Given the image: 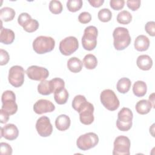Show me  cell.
Segmentation results:
<instances>
[{
  "mask_svg": "<svg viewBox=\"0 0 155 155\" xmlns=\"http://www.w3.org/2000/svg\"><path fill=\"white\" fill-rule=\"evenodd\" d=\"M113 45L116 50H122L126 48L131 42V36L127 28L122 27H116L113 33Z\"/></svg>",
  "mask_w": 155,
  "mask_h": 155,
  "instance_id": "cell-1",
  "label": "cell"
},
{
  "mask_svg": "<svg viewBox=\"0 0 155 155\" xmlns=\"http://www.w3.org/2000/svg\"><path fill=\"white\" fill-rule=\"evenodd\" d=\"M55 46L54 39L50 36H39L33 42V48L38 54H44L53 50Z\"/></svg>",
  "mask_w": 155,
  "mask_h": 155,
  "instance_id": "cell-2",
  "label": "cell"
},
{
  "mask_svg": "<svg viewBox=\"0 0 155 155\" xmlns=\"http://www.w3.org/2000/svg\"><path fill=\"white\" fill-rule=\"evenodd\" d=\"M93 105L87 100L82 102L75 110L79 114V119L82 124L84 125H90L94 121V117Z\"/></svg>",
  "mask_w": 155,
  "mask_h": 155,
  "instance_id": "cell-3",
  "label": "cell"
},
{
  "mask_svg": "<svg viewBox=\"0 0 155 155\" xmlns=\"http://www.w3.org/2000/svg\"><path fill=\"white\" fill-rule=\"evenodd\" d=\"M97 35V29L94 26L90 25L85 28L82 38V45L85 50L91 51L96 48Z\"/></svg>",
  "mask_w": 155,
  "mask_h": 155,
  "instance_id": "cell-4",
  "label": "cell"
},
{
  "mask_svg": "<svg viewBox=\"0 0 155 155\" xmlns=\"http://www.w3.org/2000/svg\"><path fill=\"white\" fill-rule=\"evenodd\" d=\"M133 114L131 110L126 107L122 108L117 114L116 120L117 128L122 131H128L132 127Z\"/></svg>",
  "mask_w": 155,
  "mask_h": 155,
  "instance_id": "cell-5",
  "label": "cell"
},
{
  "mask_svg": "<svg viewBox=\"0 0 155 155\" xmlns=\"http://www.w3.org/2000/svg\"><path fill=\"white\" fill-rule=\"evenodd\" d=\"M100 99L104 107L109 111H114L117 110L120 105L119 101L114 93L110 89L103 90L100 94Z\"/></svg>",
  "mask_w": 155,
  "mask_h": 155,
  "instance_id": "cell-6",
  "label": "cell"
},
{
  "mask_svg": "<svg viewBox=\"0 0 155 155\" xmlns=\"http://www.w3.org/2000/svg\"><path fill=\"white\" fill-rule=\"evenodd\" d=\"M1 108L7 111L10 115L15 114L18 110V105L16 103V95L11 90L3 92L1 97Z\"/></svg>",
  "mask_w": 155,
  "mask_h": 155,
  "instance_id": "cell-7",
  "label": "cell"
},
{
  "mask_svg": "<svg viewBox=\"0 0 155 155\" xmlns=\"http://www.w3.org/2000/svg\"><path fill=\"white\" fill-rule=\"evenodd\" d=\"M99 142L97 135L92 132L80 136L76 140L77 147L81 150L86 151L94 147Z\"/></svg>",
  "mask_w": 155,
  "mask_h": 155,
  "instance_id": "cell-8",
  "label": "cell"
},
{
  "mask_svg": "<svg viewBox=\"0 0 155 155\" xmlns=\"http://www.w3.org/2000/svg\"><path fill=\"white\" fill-rule=\"evenodd\" d=\"M25 71L19 65L12 66L8 71V79L9 83L13 87L18 88L22 85L24 82Z\"/></svg>",
  "mask_w": 155,
  "mask_h": 155,
  "instance_id": "cell-9",
  "label": "cell"
},
{
  "mask_svg": "<svg viewBox=\"0 0 155 155\" xmlns=\"http://www.w3.org/2000/svg\"><path fill=\"white\" fill-rule=\"evenodd\" d=\"M113 145V155H130L131 143L128 137L125 136H117L114 141Z\"/></svg>",
  "mask_w": 155,
  "mask_h": 155,
  "instance_id": "cell-10",
  "label": "cell"
},
{
  "mask_svg": "<svg viewBox=\"0 0 155 155\" xmlns=\"http://www.w3.org/2000/svg\"><path fill=\"white\" fill-rule=\"evenodd\" d=\"M79 47L78 39L74 36H68L63 39L59 43V51L65 56H69L76 51Z\"/></svg>",
  "mask_w": 155,
  "mask_h": 155,
  "instance_id": "cell-11",
  "label": "cell"
},
{
  "mask_svg": "<svg viewBox=\"0 0 155 155\" xmlns=\"http://www.w3.org/2000/svg\"><path fill=\"white\" fill-rule=\"evenodd\" d=\"M26 74L30 79L41 81L45 80L49 76L48 70L46 68L37 65H31L28 67Z\"/></svg>",
  "mask_w": 155,
  "mask_h": 155,
  "instance_id": "cell-12",
  "label": "cell"
},
{
  "mask_svg": "<svg viewBox=\"0 0 155 155\" xmlns=\"http://www.w3.org/2000/svg\"><path fill=\"white\" fill-rule=\"evenodd\" d=\"M36 129L41 137L50 136L53 131V127L50 119L45 116L39 117L36 123Z\"/></svg>",
  "mask_w": 155,
  "mask_h": 155,
  "instance_id": "cell-13",
  "label": "cell"
},
{
  "mask_svg": "<svg viewBox=\"0 0 155 155\" xmlns=\"http://www.w3.org/2000/svg\"><path fill=\"white\" fill-rule=\"evenodd\" d=\"M55 110L54 105L47 99H39L33 105L34 111L38 114L53 112Z\"/></svg>",
  "mask_w": 155,
  "mask_h": 155,
  "instance_id": "cell-14",
  "label": "cell"
},
{
  "mask_svg": "<svg viewBox=\"0 0 155 155\" xmlns=\"http://www.w3.org/2000/svg\"><path fill=\"white\" fill-rule=\"evenodd\" d=\"M19 135L17 127L13 124H8L1 128V137H3L9 140L16 139Z\"/></svg>",
  "mask_w": 155,
  "mask_h": 155,
  "instance_id": "cell-15",
  "label": "cell"
},
{
  "mask_svg": "<svg viewBox=\"0 0 155 155\" xmlns=\"http://www.w3.org/2000/svg\"><path fill=\"white\" fill-rule=\"evenodd\" d=\"M137 67L144 71H147L151 69L153 65V60L150 56L147 54H142L138 56L136 60Z\"/></svg>",
  "mask_w": 155,
  "mask_h": 155,
  "instance_id": "cell-16",
  "label": "cell"
},
{
  "mask_svg": "<svg viewBox=\"0 0 155 155\" xmlns=\"http://www.w3.org/2000/svg\"><path fill=\"white\" fill-rule=\"evenodd\" d=\"M71 120L70 117L66 114H61L55 120L56 128L61 131L68 130L70 126Z\"/></svg>",
  "mask_w": 155,
  "mask_h": 155,
  "instance_id": "cell-17",
  "label": "cell"
},
{
  "mask_svg": "<svg viewBox=\"0 0 155 155\" xmlns=\"http://www.w3.org/2000/svg\"><path fill=\"white\" fill-rule=\"evenodd\" d=\"M134 48L139 51H144L148 50L150 46V40L145 35H139L134 41Z\"/></svg>",
  "mask_w": 155,
  "mask_h": 155,
  "instance_id": "cell-18",
  "label": "cell"
},
{
  "mask_svg": "<svg viewBox=\"0 0 155 155\" xmlns=\"http://www.w3.org/2000/svg\"><path fill=\"white\" fill-rule=\"evenodd\" d=\"M15 35L13 30L1 27L0 42L4 44H11L15 40Z\"/></svg>",
  "mask_w": 155,
  "mask_h": 155,
  "instance_id": "cell-19",
  "label": "cell"
},
{
  "mask_svg": "<svg viewBox=\"0 0 155 155\" xmlns=\"http://www.w3.org/2000/svg\"><path fill=\"white\" fill-rule=\"evenodd\" d=\"M136 110L140 114H148L153 108L151 103L146 99H142L137 102L136 104Z\"/></svg>",
  "mask_w": 155,
  "mask_h": 155,
  "instance_id": "cell-20",
  "label": "cell"
},
{
  "mask_svg": "<svg viewBox=\"0 0 155 155\" xmlns=\"http://www.w3.org/2000/svg\"><path fill=\"white\" fill-rule=\"evenodd\" d=\"M83 67L82 61L76 57H72L67 61V67L68 70L74 73L81 71Z\"/></svg>",
  "mask_w": 155,
  "mask_h": 155,
  "instance_id": "cell-21",
  "label": "cell"
},
{
  "mask_svg": "<svg viewBox=\"0 0 155 155\" xmlns=\"http://www.w3.org/2000/svg\"><path fill=\"white\" fill-rule=\"evenodd\" d=\"M147 91V84L142 81H137L134 82L133 86V92L137 97H143Z\"/></svg>",
  "mask_w": 155,
  "mask_h": 155,
  "instance_id": "cell-22",
  "label": "cell"
},
{
  "mask_svg": "<svg viewBox=\"0 0 155 155\" xmlns=\"http://www.w3.org/2000/svg\"><path fill=\"white\" fill-rule=\"evenodd\" d=\"M24 30L28 33L35 31L39 28V22L37 20L32 19L31 17L27 19L21 25Z\"/></svg>",
  "mask_w": 155,
  "mask_h": 155,
  "instance_id": "cell-23",
  "label": "cell"
},
{
  "mask_svg": "<svg viewBox=\"0 0 155 155\" xmlns=\"http://www.w3.org/2000/svg\"><path fill=\"white\" fill-rule=\"evenodd\" d=\"M54 99L58 104H65L68 99V92L65 88L54 93Z\"/></svg>",
  "mask_w": 155,
  "mask_h": 155,
  "instance_id": "cell-24",
  "label": "cell"
},
{
  "mask_svg": "<svg viewBox=\"0 0 155 155\" xmlns=\"http://www.w3.org/2000/svg\"><path fill=\"white\" fill-rule=\"evenodd\" d=\"M131 85V82L128 78H122L117 81L116 88L119 93L125 94L130 90Z\"/></svg>",
  "mask_w": 155,
  "mask_h": 155,
  "instance_id": "cell-25",
  "label": "cell"
},
{
  "mask_svg": "<svg viewBox=\"0 0 155 155\" xmlns=\"http://www.w3.org/2000/svg\"><path fill=\"white\" fill-rule=\"evenodd\" d=\"M15 11L12 8L5 7L0 10V18L1 21L5 22L10 21L13 19L15 16Z\"/></svg>",
  "mask_w": 155,
  "mask_h": 155,
  "instance_id": "cell-26",
  "label": "cell"
},
{
  "mask_svg": "<svg viewBox=\"0 0 155 155\" xmlns=\"http://www.w3.org/2000/svg\"><path fill=\"white\" fill-rule=\"evenodd\" d=\"M38 91L42 95H49L53 93L50 81H42L38 85Z\"/></svg>",
  "mask_w": 155,
  "mask_h": 155,
  "instance_id": "cell-27",
  "label": "cell"
},
{
  "mask_svg": "<svg viewBox=\"0 0 155 155\" xmlns=\"http://www.w3.org/2000/svg\"><path fill=\"white\" fill-rule=\"evenodd\" d=\"M83 64L87 69L92 70L96 67L97 65V60L94 55L88 54L84 58Z\"/></svg>",
  "mask_w": 155,
  "mask_h": 155,
  "instance_id": "cell-28",
  "label": "cell"
},
{
  "mask_svg": "<svg viewBox=\"0 0 155 155\" xmlns=\"http://www.w3.org/2000/svg\"><path fill=\"white\" fill-rule=\"evenodd\" d=\"M117 21L121 24H128L132 20V15L127 10H123L119 12L117 16Z\"/></svg>",
  "mask_w": 155,
  "mask_h": 155,
  "instance_id": "cell-29",
  "label": "cell"
},
{
  "mask_svg": "<svg viewBox=\"0 0 155 155\" xmlns=\"http://www.w3.org/2000/svg\"><path fill=\"white\" fill-rule=\"evenodd\" d=\"M82 4L81 0H68L67 2V7L70 12H76L81 8Z\"/></svg>",
  "mask_w": 155,
  "mask_h": 155,
  "instance_id": "cell-30",
  "label": "cell"
},
{
  "mask_svg": "<svg viewBox=\"0 0 155 155\" xmlns=\"http://www.w3.org/2000/svg\"><path fill=\"white\" fill-rule=\"evenodd\" d=\"M97 16L101 21L107 22L111 19L112 13L108 8H102L99 11Z\"/></svg>",
  "mask_w": 155,
  "mask_h": 155,
  "instance_id": "cell-31",
  "label": "cell"
},
{
  "mask_svg": "<svg viewBox=\"0 0 155 155\" xmlns=\"http://www.w3.org/2000/svg\"><path fill=\"white\" fill-rule=\"evenodd\" d=\"M50 81L53 93H54L56 91L60 90L65 87L64 81L61 78H55L51 79Z\"/></svg>",
  "mask_w": 155,
  "mask_h": 155,
  "instance_id": "cell-32",
  "label": "cell"
},
{
  "mask_svg": "<svg viewBox=\"0 0 155 155\" xmlns=\"http://www.w3.org/2000/svg\"><path fill=\"white\" fill-rule=\"evenodd\" d=\"M63 9L62 5L59 1L52 0L49 3V10L50 11L55 15L59 14L62 12Z\"/></svg>",
  "mask_w": 155,
  "mask_h": 155,
  "instance_id": "cell-33",
  "label": "cell"
},
{
  "mask_svg": "<svg viewBox=\"0 0 155 155\" xmlns=\"http://www.w3.org/2000/svg\"><path fill=\"white\" fill-rule=\"evenodd\" d=\"M124 0H111L110 1V7L114 10H121L124 7Z\"/></svg>",
  "mask_w": 155,
  "mask_h": 155,
  "instance_id": "cell-34",
  "label": "cell"
},
{
  "mask_svg": "<svg viewBox=\"0 0 155 155\" xmlns=\"http://www.w3.org/2000/svg\"><path fill=\"white\" fill-rule=\"evenodd\" d=\"M1 154L2 155H11L12 154V148L11 146L5 142L0 143Z\"/></svg>",
  "mask_w": 155,
  "mask_h": 155,
  "instance_id": "cell-35",
  "label": "cell"
},
{
  "mask_svg": "<svg viewBox=\"0 0 155 155\" xmlns=\"http://www.w3.org/2000/svg\"><path fill=\"white\" fill-rule=\"evenodd\" d=\"M91 16L90 13L87 12H84L79 14L78 16L79 21L82 24H87L91 21Z\"/></svg>",
  "mask_w": 155,
  "mask_h": 155,
  "instance_id": "cell-36",
  "label": "cell"
},
{
  "mask_svg": "<svg viewBox=\"0 0 155 155\" xmlns=\"http://www.w3.org/2000/svg\"><path fill=\"white\" fill-rule=\"evenodd\" d=\"M146 32L151 36H155V22L154 21L148 22L145 26Z\"/></svg>",
  "mask_w": 155,
  "mask_h": 155,
  "instance_id": "cell-37",
  "label": "cell"
},
{
  "mask_svg": "<svg viewBox=\"0 0 155 155\" xmlns=\"http://www.w3.org/2000/svg\"><path fill=\"white\" fill-rule=\"evenodd\" d=\"M10 59V56L8 52L3 49L0 50V65H4L8 63Z\"/></svg>",
  "mask_w": 155,
  "mask_h": 155,
  "instance_id": "cell-38",
  "label": "cell"
},
{
  "mask_svg": "<svg viewBox=\"0 0 155 155\" xmlns=\"http://www.w3.org/2000/svg\"><path fill=\"white\" fill-rule=\"evenodd\" d=\"M140 0H128L127 1V7L133 11L137 10L140 6Z\"/></svg>",
  "mask_w": 155,
  "mask_h": 155,
  "instance_id": "cell-39",
  "label": "cell"
},
{
  "mask_svg": "<svg viewBox=\"0 0 155 155\" xmlns=\"http://www.w3.org/2000/svg\"><path fill=\"white\" fill-rule=\"evenodd\" d=\"M10 114L5 111V110H2V108L0 110V122L1 124H5L8 122L9 119Z\"/></svg>",
  "mask_w": 155,
  "mask_h": 155,
  "instance_id": "cell-40",
  "label": "cell"
},
{
  "mask_svg": "<svg viewBox=\"0 0 155 155\" xmlns=\"http://www.w3.org/2000/svg\"><path fill=\"white\" fill-rule=\"evenodd\" d=\"M31 17V16L27 13H21L18 18V24L21 26V25L22 24V23L28 18Z\"/></svg>",
  "mask_w": 155,
  "mask_h": 155,
  "instance_id": "cell-41",
  "label": "cell"
},
{
  "mask_svg": "<svg viewBox=\"0 0 155 155\" xmlns=\"http://www.w3.org/2000/svg\"><path fill=\"white\" fill-rule=\"evenodd\" d=\"M88 2L90 5L94 7H99L104 2V0H89Z\"/></svg>",
  "mask_w": 155,
  "mask_h": 155,
  "instance_id": "cell-42",
  "label": "cell"
},
{
  "mask_svg": "<svg viewBox=\"0 0 155 155\" xmlns=\"http://www.w3.org/2000/svg\"><path fill=\"white\" fill-rule=\"evenodd\" d=\"M154 93H152L151 94H150V96H149V100H148L151 103L153 108L154 107Z\"/></svg>",
  "mask_w": 155,
  "mask_h": 155,
  "instance_id": "cell-43",
  "label": "cell"
}]
</instances>
